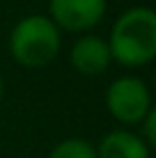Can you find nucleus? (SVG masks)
<instances>
[{"label":"nucleus","mask_w":156,"mask_h":158,"mask_svg":"<svg viewBox=\"0 0 156 158\" xmlns=\"http://www.w3.org/2000/svg\"><path fill=\"white\" fill-rule=\"evenodd\" d=\"M106 0H48V19L57 30L85 32L101 23L106 16Z\"/></svg>","instance_id":"obj_4"},{"label":"nucleus","mask_w":156,"mask_h":158,"mask_svg":"<svg viewBox=\"0 0 156 158\" xmlns=\"http://www.w3.org/2000/svg\"><path fill=\"white\" fill-rule=\"evenodd\" d=\"M62 37L57 25L44 14L21 19L9 35V55L25 69H39L57 57Z\"/></svg>","instance_id":"obj_2"},{"label":"nucleus","mask_w":156,"mask_h":158,"mask_svg":"<svg viewBox=\"0 0 156 158\" xmlns=\"http://www.w3.org/2000/svg\"><path fill=\"white\" fill-rule=\"evenodd\" d=\"M2 94H5V83H2V78H0V101H2Z\"/></svg>","instance_id":"obj_9"},{"label":"nucleus","mask_w":156,"mask_h":158,"mask_svg":"<svg viewBox=\"0 0 156 158\" xmlns=\"http://www.w3.org/2000/svg\"><path fill=\"white\" fill-rule=\"evenodd\" d=\"M140 124H142V135H140V138L145 140L147 147H152L156 142V112H154V108L145 115V119Z\"/></svg>","instance_id":"obj_8"},{"label":"nucleus","mask_w":156,"mask_h":158,"mask_svg":"<svg viewBox=\"0 0 156 158\" xmlns=\"http://www.w3.org/2000/svg\"><path fill=\"white\" fill-rule=\"evenodd\" d=\"M69 62L80 76H101L110 67V48L108 41L96 35H83L74 41Z\"/></svg>","instance_id":"obj_5"},{"label":"nucleus","mask_w":156,"mask_h":158,"mask_svg":"<svg viewBox=\"0 0 156 158\" xmlns=\"http://www.w3.org/2000/svg\"><path fill=\"white\" fill-rule=\"evenodd\" d=\"M106 108L120 124H140L152 110V94L138 76H120L106 89Z\"/></svg>","instance_id":"obj_3"},{"label":"nucleus","mask_w":156,"mask_h":158,"mask_svg":"<svg viewBox=\"0 0 156 158\" xmlns=\"http://www.w3.org/2000/svg\"><path fill=\"white\" fill-rule=\"evenodd\" d=\"M48 158H96V147L83 138H67L53 147Z\"/></svg>","instance_id":"obj_7"},{"label":"nucleus","mask_w":156,"mask_h":158,"mask_svg":"<svg viewBox=\"0 0 156 158\" xmlns=\"http://www.w3.org/2000/svg\"><path fill=\"white\" fill-rule=\"evenodd\" d=\"M110 57L122 67H145L156 57V14L149 7H131L112 23Z\"/></svg>","instance_id":"obj_1"},{"label":"nucleus","mask_w":156,"mask_h":158,"mask_svg":"<svg viewBox=\"0 0 156 158\" xmlns=\"http://www.w3.org/2000/svg\"><path fill=\"white\" fill-rule=\"evenodd\" d=\"M96 158H149V147L138 133L117 128L101 138L96 144Z\"/></svg>","instance_id":"obj_6"}]
</instances>
